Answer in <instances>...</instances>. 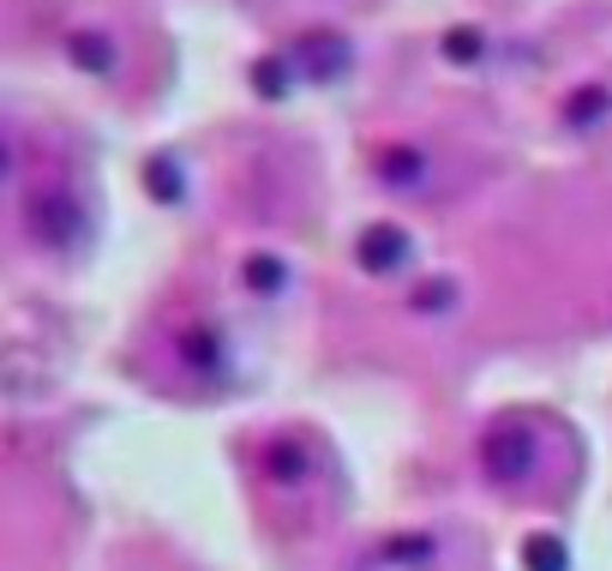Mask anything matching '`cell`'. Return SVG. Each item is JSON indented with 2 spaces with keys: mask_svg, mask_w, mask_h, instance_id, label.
Instances as JSON below:
<instances>
[{
  "mask_svg": "<svg viewBox=\"0 0 612 571\" xmlns=\"http://www.w3.org/2000/svg\"><path fill=\"white\" fill-rule=\"evenodd\" d=\"M24 223H31V241H42V247H72L91 217L72 199V187L42 181V187H31V199H24Z\"/></svg>",
  "mask_w": 612,
  "mask_h": 571,
  "instance_id": "cell-1",
  "label": "cell"
},
{
  "mask_svg": "<svg viewBox=\"0 0 612 571\" xmlns=\"http://www.w3.org/2000/svg\"><path fill=\"white\" fill-rule=\"evenodd\" d=\"M349 61H354V49H349V37H337V31H307L301 42H294V67H301L307 79H319V84L342 79Z\"/></svg>",
  "mask_w": 612,
  "mask_h": 571,
  "instance_id": "cell-2",
  "label": "cell"
},
{
  "mask_svg": "<svg viewBox=\"0 0 612 571\" xmlns=\"http://www.w3.org/2000/svg\"><path fill=\"white\" fill-rule=\"evenodd\" d=\"M361 271H379V277H391V271H402L409 266V236H402L397 223H372L367 236H361Z\"/></svg>",
  "mask_w": 612,
  "mask_h": 571,
  "instance_id": "cell-3",
  "label": "cell"
},
{
  "mask_svg": "<svg viewBox=\"0 0 612 571\" xmlns=\"http://www.w3.org/2000/svg\"><path fill=\"white\" fill-rule=\"evenodd\" d=\"M529 463H534V439L522 433V428H499V433L486 439V470L499 475V481H516Z\"/></svg>",
  "mask_w": 612,
  "mask_h": 571,
  "instance_id": "cell-4",
  "label": "cell"
},
{
  "mask_svg": "<svg viewBox=\"0 0 612 571\" xmlns=\"http://www.w3.org/2000/svg\"><path fill=\"white\" fill-rule=\"evenodd\" d=\"M421 174H427V157L414 151V144H384V151H379V181L384 187L409 193V187H421Z\"/></svg>",
  "mask_w": 612,
  "mask_h": 571,
  "instance_id": "cell-5",
  "label": "cell"
},
{
  "mask_svg": "<svg viewBox=\"0 0 612 571\" xmlns=\"http://www.w3.org/2000/svg\"><path fill=\"white\" fill-rule=\"evenodd\" d=\"M67 54H72L84 72H109V67H114V42L102 37V31H72V37H67Z\"/></svg>",
  "mask_w": 612,
  "mask_h": 571,
  "instance_id": "cell-6",
  "label": "cell"
},
{
  "mask_svg": "<svg viewBox=\"0 0 612 571\" xmlns=\"http://www.w3.org/2000/svg\"><path fill=\"white\" fill-rule=\"evenodd\" d=\"M606 109H612V97L601 91V84H589V91H576L571 102H564V121H571V127H594Z\"/></svg>",
  "mask_w": 612,
  "mask_h": 571,
  "instance_id": "cell-7",
  "label": "cell"
},
{
  "mask_svg": "<svg viewBox=\"0 0 612 571\" xmlns=\"http://www.w3.org/2000/svg\"><path fill=\"white\" fill-rule=\"evenodd\" d=\"M252 91H259V97H282V91H289V54H264V61H252Z\"/></svg>",
  "mask_w": 612,
  "mask_h": 571,
  "instance_id": "cell-8",
  "label": "cell"
},
{
  "mask_svg": "<svg viewBox=\"0 0 612 571\" xmlns=\"http://www.w3.org/2000/svg\"><path fill=\"white\" fill-rule=\"evenodd\" d=\"M144 181H151V193L162 204H174L187 193V181H181V169H174V157H151V169H144Z\"/></svg>",
  "mask_w": 612,
  "mask_h": 571,
  "instance_id": "cell-9",
  "label": "cell"
},
{
  "mask_svg": "<svg viewBox=\"0 0 612 571\" xmlns=\"http://www.w3.org/2000/svg\"><path fill=\"white\" fill-rule=\"evenodd\" d=\"M444 54H451L457 67H469V61H481V54H486V37L474 31V24H457V31H444Z\"/></svg>",
  "mask_w": 612,
  "mask_h": 571,
  "instance_id": "cell-10",
  "label": "cell"
},
{
  "mask_svg": "<svg viewBox=\"0 0 612 571\" xmlns=\"http://www.w3.org/2000/svg\"><path fill=\"white\" fill-rule=\"evenodd\" d=\"M247 283L271 295V289L289 283V266H282V259H271V253H259V259H247Z\"/></svg>",
  "mask_w": 612,
  "mask_h": 571,
  "instance_id": "cell-11",
  "label": "cell"
},
{
  "mask_svg": "<svg viewBox=\"0 0 612 571\" xmlns=\"http://www.w3.org/2000/svg\"><path fill=\"white\" fill-rule=\"evenodd\" d=\"M451 301H457L451 283H421V289H414V307H421V313H444Z\"/></svg>",
  "mask_w": 612,
  "mask_h": 571,
  "instance_id": "cell-12",
  "label": "cell"
},
{
  "mask_svg": "<svg viewBox=\"0 0 612 571\" xmlns=\"http://www.w3.org/2000/svg\"><path fill=\"white\" fill-rule=\"evenodd\" d=\"M529 560L534 571H559V541H529Z\"/></svg>",
  "mask_w": 612,
  "mask_h": 571,
  "instance_id": "cell-13",
  "label": "cell"
}]
</instances>
